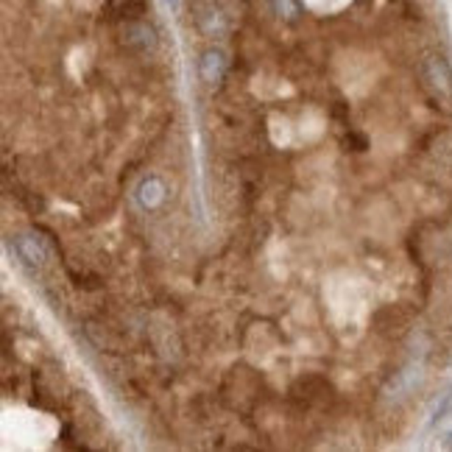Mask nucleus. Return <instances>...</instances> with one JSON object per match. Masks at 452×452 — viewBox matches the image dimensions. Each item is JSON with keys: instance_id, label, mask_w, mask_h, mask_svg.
<instances>
[{"instance_id": "7ed1b4c3", "label": "nucleus", "mask_w": 452, "mask_h": 452, "mask_svg": "<svg viewBox=\"0 0 452 452\" xmlns=\"http://www.w3.org/2000/svg\"><path fill=\"white\" fill-rule=\"evenodd\" d=\"M224 68H226V59L221 51H207L204 56H201V78L207 81V84H215V81H221V75H224Z\"/></svg>"}, {"instance_id": "f257e3e1", "label": "nucleus", "mask_w": 452, "mask_h": 452, "mask_svg": "<svg viewBox=\"0 0 452 452\" xmlns=\"http://www.w3.org/2000/svg\"><path fill=\"white\" fill-rule=\"evenodd\" d=\"M422 75H425L427 87L433 89V95H439L441 101H452V68L447 65L444 56H439V54L425 56Z\"/></svg>"}, {"instance_id": "f03ea898", "label": "nucleus", "mask_w": 452, "mask_h": 452, "mask_svg": "<svg viewBox=\"0 0 452 452\" xmlns=\"http://www.w3.org/2000/svg\"><path fill=\"white\" fill-rule=\"evenodd\" d=\"M14 249H17L20 260H23L25 265H31V268H39V265L45 263V251H42V246L37 243V237L23 234V237L14 240Z\"/></svg>"}, {"instance_id": "423d86ee", "label": "nucleus", "mask_w": 452, "mask_h": 452, "mask_svg": "<svg viewBox=\"0 0 452 452\" xmlns=\"http://www.w3.org/2000/svg\"><path fill=\"white\" fill-rule=\"evenodd\" d=\"M441 444H444L447 450H452V430H450V433H447V436H444V441H441Z\"/></svg>"}, {"instance_id": "20e7f679", "label": "nucleus", "mask_w": 452, "mask_h": 452, "mask_svg": "<svg viewBox=\"0 0 452 452\" xmlns=\"http://www.w3.org/2000/svg\"><path fill=\"white\" fill-rule=\"evenodd\" d=\"M162 196H165V187H162V182L159 179H146L143 184H140V204L143 207H156L159 201H162Z\"/></svg>"}, {"instance_id": "39448f33", "label": "nucleus", "mask_w": 452, "mask_h": 452, "mask_svg": "<svg viewBox=\"0 0 452 452\" xmlns=\"http://www.w3.org/2000/svg\"><path fill=\"white\" fill-rule=\"evenodd\" d=\"M447 416H452V385L447 388L444 399L439 402V408H436V413H433V422H441V419H447Z\"/></svg>"}]
</instances>
